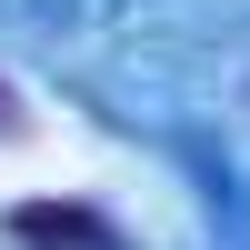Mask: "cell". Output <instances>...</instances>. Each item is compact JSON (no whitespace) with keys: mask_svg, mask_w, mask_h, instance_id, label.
Segmentation results:
<instances>
[{"mask_svg":"<svg viewBox=\"0 0 250 250\" xmlns=\"http://www.w3.org/2000/svg\"><path fill=\"white\" fill-rule=\"evenodd\" d=\"M10 130H20V120H10V90H0V140H10Z\"/></svg>","mask_w":250,"mask_h":250,"instance_id":"obj_2","label":"cell"},{"mask_svg":"<svg viewBox=\"0 0 250 250\" xmlns=\"http://www.w3.org/2000/svg\"><path fill=\"white\" fill-rule=\"evenodd\" d=\"M10 230H20V240H60V250H120L110 220H100V210H70V200H60V210L40 200V210H20Z\"/></svg>","mask_w":250,"mask_h":250,"instance_id":"obj_1","label":"cell"}]
</instances>
